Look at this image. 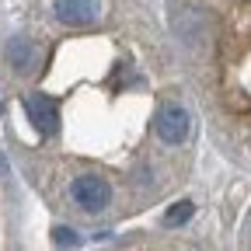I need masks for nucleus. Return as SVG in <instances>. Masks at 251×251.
I'll return each mask as SVG.
<instances>
[{
    "label": "nucleus",
    "mask_w": 251,
    "mask_h": 251,
    "mask_svg": "<svg viewBox=\"0 0 251 251\" xmlns=\"http://www.w3.org/2000/svg\"><path fill=\"white\" fill-rule=\"evenodd\" d=\"M70 196H74V202H77L84 213H101V209L108 206V199H112V188H108V181L98 178V175H80V178H74V185H70Z\"/></svg>",
    "instance_id": "obj_1"
},
{
    "label": "nucleus",
    "mask_w": 251,
    "mask_h": 251,
    "mask_svg": "<svg viewBox=\"0 0 251 251\" xmlns=\"http://www.w3.org/2000/svg\"><path fill=\"white\" fill-rule=\"evenodd\" d=\"M7 59L14 63V70H31L39 63V49L31 46L28 39H11L7 46Z\"/></svg>",
    "instance_id": "obj_5"
},
{
    "label": "nucleus",
    "mask_w": 251,
    "mask_h": 251,
    "mask_svg": "<svg viewBox=\"0 0 251 251\" xmlns=\"http://www.w3.org/2000/svg\"><path fill=\"white\" fill-rule=\"evenodd\" d=\"M153 126H157V136H161L164 143H171V147L185 143L188 133H192V119H188V112H185L178 101L161 105V112H157V119H153Z\"/></svg>",
    "instance_id": "obj_2"
},
{
    "label": "nucleus",
    "mask_w": 251,
    "mask_h": 251,
    "mask_svg": "<svg viewBox=\"0 0 251 251\" xmlns=\"http://www.w3.org/2000/svg\"><path fill=\"white\" fill-rule=\"evenodd\" d=\"M56 18L63 25H94L101 18V0H56Z\"/></svg>",
    "instance_id": "obj_4"
},
{
    "label": "nucleus",
    "mask_w": 251,
    "mask_h": 251,
    "mask_svg": "<svg viewBox=\"0 0 251 251\" xmlns=\"http://www.w3.org/2000/svg\"><path fill=\"white\" fill-rule=\"evenodd\" d=\"M52 234H56V244H77V237H74V230H67V227H56Z\"/></svg>",
    "instance_id": "obj_7"
},
{
    "label": "nucleus",
    "mask_w": 251,
    "mask_h": 251,
    "mask_svg": "<svg viewBox=\"0 0 251 251\" xmlns=\"http://www.w3.org/2000/svg\"><path fill=\"white\" fill-rule=\"evenodd\" d=\"M25 112H28V119L35 122V129L42 136L59 133V108H56V101L49 98V94H28V98H25Z\"/></svg>",
    "instance_id": "obj_3"
},
{
    "label": "nucleus",
    "mask_w": 251,
    "mask_h": 251,
    "mask_svg": "<svg viewBox=\"0 0 251 251\" xmlns=\"http://www.w3.org/2000/svg\"><path fill=\"white\" fill-rule=\"evenodd\" d=\"M192 213H196V202L181 199V202H175V206L164 213V224H168V227H181V224H188V220H192Z\"/></svg>",
    "instance_id": "obj_6"
}]
</instances>
